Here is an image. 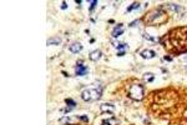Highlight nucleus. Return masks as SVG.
Instances as JSON below:
<instances>
[{
  "instance_id": "nucleus-1",
  "label": "nucleus",
  "mask_w": 187,
  "mask_h": 125,
  "mask_svg": "<svg viewBox=\"0 0 187 125\" xmlns=\"http://www.w3.org/2000/svg\"><path fill=\"white\" fill-rule=\"evenodd\" d=\"M162 43H164L166 50L172 54L186 53L187 51V28L172 29L168 34H166Z\"/></svg>"
},
{
  "instance_id": "nucleus-2",
  "label": "nucleus",
  "mask_w": 187,
  "mask_h": 125,
  "mask_svg": "<svg viewBox=\"0 0 187 125\" xmlns=\"http://www.w3.org/2000/svg\"><path fill=\"white\" fill-rule=\"evenodd\" d=\"M144 22L146 23V25H161V24H165L166 22L168 20V16L164 10L161 9H156V10H152L150 11L148 14H146L144 16Z\"/></svg>"
},
{
  "instance_id": "nucleus-3",
  "label": "nucleus",
  "mask_w": 187,
  "mask_h": 125,
  "mask_svg": "<svg viewBox=\"0 0 187 125\" xmlns=\"http://www.w3.org/2000/svg\"><path fill=\"white\" fill-rule=\"evenodd\" d=\"M128 96L132 100H136V101H140V100L144 99V88L140 84H132L128 86Z\"/></svg>"
},
{
  "instance_id": "nucleus-4",
  "label": "nucleus",
  "mask_w": 187,
  "mask_h": 125,
  "mask_svg": "<svg viewBox=\"0 0 187 125\" xmlns=\"http://www.w3.org/2000/svg\"><path fill=\"white\" fill-rule=\"evenodd\" d=\"M101 96V88H95V89H86L81 93V98L85 101H95V100L100 99Z\"/></svg>"
},
{
  "instance_id": "nucleus-5",
  "label": "nucleus",
  "mask_w": 187,
  "mask_h": 125,
  "mask_svg": "<svg viewBox=\"0 0 187 125\" xmlns=\"http://www.w3.org/2000/svg\"><path fill=\"white\" fill-rule=\"evenodd\" d=\"M96 121H98L100 125H117V120L111 114H104L102 119H96Z\"/></svg>"
},
{
  "instance_id": "nucleus-6",
  "label": "nucleus",
  "mask_w": 187,
  "mask_h": 125,
  "mask_svg": "<svg viewBox=\"0 0 187 125\" xmlns=\"http://www.w3.org/2000/svg\"><path fill=\"white\" fill-rule=\"evenodd\" d=\"M75 71H76V75L79 76H84L87 74V68L85 67V65H81V64H77L76 65V69H75Z\"/></svg>"
},
{
  "instance_id": "nucleus-7",
  "label": "nucleus",
  "mask_w": 187,
  "mask_h": 125,
  "mask_svg": "<svg viewBox=\"0 0 187 125\" xmlns=\"http://www.w3.org/2000/svg\"><path fill=\"white\" fill-rule=\"evenodd\" d=\"M155 55L156 53L154 50H150V49H146V50H142L141 51V56L144 58V59H152V58H155Z\"/></svg>"
},
{
  "instance_id": "nucleus-8",
  "label": "nucleus",
  "mask_w": 187,
  "mask_h": 125,
  "mask_svg": "<svg viewBox=\"0 0 187 125\" xmlns=\"http://www.w3.org/2000/svg\"><path fill=\"white\" fill-rule=\"evenodd\" d=\"M83 50V45H81L80 43H74L73 45H70V51L74 54H77L80 53V51Z\"/></svg>"
},
{
  "instance_id": "nucleus-9",
  "label": "nucleus",
  "mask_w": 187,
  "mask_h": 125,
  "mask_svg": "<svg viewBox=\"0 0 187 125\" xmlns=\"http://www.w3.org/2000/svg\"><path fill=\"white\" fill-rule=\"evenodd\" d=\"M122 33H124V26H122V24H118V25L114 29V31H112V36H114V38H118Z\"/></svg>"
},
{
  "instance_id": "nucleus-10",
  "label": "nucleus",
  "mask_w": 187,
  "mask_h": 125,
  "mask_svg": "<svg viewBox=\"0 0 187 125\" xmlns=\"http://www.w3.org/2000/svg\"><path fill=\"white\" fill-rule=\"evenodd\" d=\"M101 112L104 114L107 112V114H112L114 113V105H111V104H102L101 105Z\"/></svg>"
},
{
  "instance_id": "nucleus-11",
  "label": "nucleus",
  "mask_w": 187,
  "mask_h": 125,
  "mask_svg": "<svg viewBox=\"0 0 187 125\" xmlns=\"http://www.w3.org/2000/svg\"><path fill=\"white\" fill-rule=\"evenodd\" d=\"M90 60H93V61H97L98 59L101 58V51L100 50H94L93 53L90 54Z\"/></svg>"
},
{
  "instance_id": "nucleus-12",
  "label": "nucleus",
  "mask_w": 187,
  "mask_h": 125,
  "mask_svg": "<svg viewBox=\"0 0 187 125\" xmlns=\"http://www.w3.org/2000/svg\"><path fill=\"white\" fill-rule=\"evenodd\" d=\"M65 103H66V104H69V108H66V109L64 110L65 113H66V112H70V110L73 109V108H75V105H76V103H75L74 100H71V99H66V100H65Z\"/></svg>"
},
{
  "instance_id": "nucleus-13",
  "label": "nucleus",
  "mask_w": 187,
  "mask_h": 125,
  "mask_svg": "<svg viewBox=\"0 0 187 125\" xmlns=\"http://www.w3.org/2000/svg\"><path fill=\"white\" fill-rule=\"evenodd\" d=\"M61 43V39L60 38H51V39L47 40V45H57Z\"/></svg>"
},
{
  "instance_id": "nucleus-14",
  "label": "nucleus",
  "mask_w": 187,
  "mask_h": 125,
  "mask_svg": "<svg viewBox=\"0 0 187 125\" xmlns=\"http://www.w3.org/2000/svg\"><path fill=\"white\" fill-rule=\"evenodd\" d=\"M154 79H155V76H154V74H151V73H146L144 75V80L147 81V83H151Z\"/></svg>"
},
{
  "instance_id": "nucleus-15",
  "label": "nucleus",
  "mask_w": 187,
  "mask_h": 125,
  "mask_svg": "<svg viewBox=\"0 0 187 125\" xmlns=\"http://www.w3.org/2000/svg\"><path fill=\"white\" fill-rule=\"evenodd\" d=\"M140 8V3H134L131 6H128L127 8V11H132V10H136Z\"/></svg>"
},
{
  "instance_id": "nucleus-16",
  "label": "nucleus",
  "mask_w": 187,
  "mask_h": 125,
  "mask_svg": "<svg viewBox=\"0 0 187 125\" xmlns=\"http://www.w3.org/2000/svg\"><path fill=\"white\" fill-rule=\"evenodd\" d=\"M144 38L145 39H148V40H151V41H156V39H154V38H151L148 35V34H144Z\"/></svg>"
},
{
  "instance_id": "nucleus-17",
  "label": "nucleus",
  "mask_w": 187,
  "mask_h": 125,
  "mask_svg": "<svg viewBox=\"0 0 187 125\" xmlns=\"http://www.w3.org/2000/svg\"><path fill=\"white\" fill-rule=\"evenodd\" d=\"M90 4H91V5H90V9H91V10H93V9L95 8V5H96V4H97V1H96V0H94V1H91V3H90Z\"/></svg>"
},
{
  "instance_id": "nucleus-18",
  "label": "nucleus",
  "mask_w": 187,
  "mask_h": 125,
  "mask_svg": "<svg viewBox=\"0 0 187 125\" xmlns=\"http://www.w3.org/2000/svg\"><path fill=\"white\" fill-rule=\"evenodd\" d=\"M138 23H140L138 20H137V22H134V23H131V24H130V26H136V24H138Z\"/></svg>"
},
{
  "instance_id": "nucleus-19",
  "label": "nucleus",
  "mask_w": 187,
  "mask_h": 125,
  "mask_svg": "<svg viewBox=\"0 0 187 125\" xmlns=\"http://www.w3.org/2000/svg\"><path fill=\"white\" fill-rule=\"evenodd\" d=\"M61 8H63V9H66V3H63V5H61Z\"/></svg>"
}]
</instances>
